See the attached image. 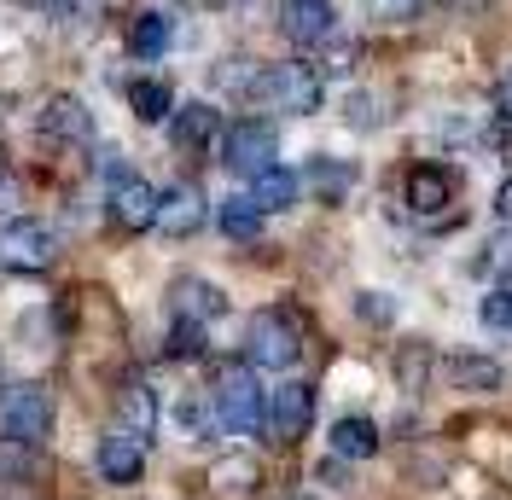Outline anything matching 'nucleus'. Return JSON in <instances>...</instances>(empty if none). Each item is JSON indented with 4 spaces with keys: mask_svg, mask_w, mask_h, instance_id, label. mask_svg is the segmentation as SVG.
<instances>
[{
    "mask_svg": "<svg viewBox=\"0 0 512 500\" xmlns=\"http://www.w3.org/2000/svg\"><path fill=\"white\" fill-rule=\"evenodd\" d=\"M169 355H181V361L204 355V326H198V320H175V326H169Z\"/></svg>",
    "mask_w": 512,
    "mask_h": 500,
    "instance_id": "30",
    "label": "nucleus"
},
{
    "mask_svg": "<svg viewBox=\"0 0 512 500\" xmlns=\"http://www.w3.org/2000/svg\"><path fill=\"white\" fill-rule=\"evenodd\" d=\"M274 157H280V134H274V123H262V117H239V123L222 128V163L233 169V175H262Z\"/></svg>",
    "mask_w": 512,
    "mask_h": 500,
    "instance_id": "5",
    "label": "nucleus"
},
{
    "mask_svg": "<svg viewBox=\"0 0 512 500\" xmlns=\"http://www.w3.org/2000/svg\"><path fill=\"white\" fill-rule=\"evenodd\" d=\"M128 111H134L140 123H169V111H175V94L163 88L158 76H140V82H128Z\"/></svg>",
    "mask_w": 512,
    "mask_h": 500,
    "instance_id": "23",
    "label": "nucleus"
},
{
    "mask_svg": "<svg viewBox=\"0 0 512 500\" xmlns=\"http://www.w3.org/2000/svg\"><path fill=\"white\" fill-rule=\"evenodd\" d=\"M216 221H222V233H227V239H239V245H251L256 233H262V210H256V198H251V192H233V198H222Z\"/></svg>",
    "mask_w": 512,
    "mask_h": 500,
    "instance_id": "22",
    "label": "nucleus"
},
{
    "mask_svg": "<svg viewBox=\"0 0 512 500\" xmlns=\"http://www.w3.org/2000/svg\"><path fill=\"white\" fill-rule=\"evenodd\" d=\"M472 274H483V280H512V221L501 227V233H489L483 239V250L472 256Z\"/></svg>",
    "mask_w": 512,
    "mask_h": 500,
    "instance_id": "24",
    "label": "nucleus"
},
{
    "mask_svg": "<svg viewBox=\"0 0 512 500\" xmlns=\"http://www.w3.org/2000/svg\"><path fill=\"white\" fill-rule=\"evenodd\" d=\"M204 221H210V204H204V192L192 187V181L158 192V221H152L158 233H169V239H192Z\"/></svg>",
    "mask_w": 512,
    "mask_h": 500,
    "instance_id": "10",
    "label": "nucleus"
},
{
    "mask_svg": "<svg viewBox=\"0 0 512 500\" xmlns=\"http://www.w3.org/2000/svg\"><path fill=\"white\" fill-rule=\"evenodd\" d=\"M396 378H402V390H425V378H431V349L425 344H402V355H396Z\"/></svg>",
    "mask_w": 512,
    "mask_h": 500,
    "instance_id": "28",
    "label": "nucleus"
},
{
    "mask_svg": "<svg viewBox=\"0 0 512 500\" xmlns=\"http://www.w3.org/2000/svg\"><path fill=\"white\" fill-rule=\"evenodd\" d=\"M245 361L268 373H291L303 361V320L291 309H262L245 326Z\"/></svg>",
    "mask_w": 512,
    "mask_h": 500,
    "instance_id": "3",
    "label": "nucleus"
},
{
    "mask_svg": "<svg viewBox=\"0 0 512 500\" xmlns=\"http://www.w3.org/2000/svg\"><path fill=\"white\" fill-rule=\"evenodd\" d=\"M169 140L181 146V152H210V146H222V111H210V105H175L169 111Z\"/></svg>",
    "mask_w": 512,
    "mask_h": 500,
    "instance_id": "13",
    "label": "nucleus"
},
{
    "mask_svg": "<svg viewBox=\"0 0 512 500\" xmlns=\"http://www.w3.org/2000/svg\"><path fill=\"white\" fill-rule=\"evenodd\" d=\"M309 425H315V384L286 378V384H274L262 396V431H268V442L291 448V442L309 437Z\"/></svg>",
    "mask_w": 512,
    "mask_h": 500,
    "instance_id": "4",
    "label": "nucleus"
},
{
    "mask_svg": "<svg viewBox=\"0 0 512 500\" xmlns=\"http://www.w3.org/2000/svg\"><path fill=\"white\" fill-rule=\"evenodd\" d=\"M262 384H256V367L245 361H233V367H222L216 373V384H210V407H216V431H227V437H251V431H262Z\"/></svg>",
    "mask_w": 512,
    "mask_h": 500,
    "instance_id": "1",
    "label": "nucleus"
},
{
    "mask_svg": "<svg viewBox=\"0 0 512 500\" xmlns=\"http://www.w3.org/2000/svg\"><path fill=\"white\" fill-rule=\"evenodd\" d=\"M18 6H24V12H59L64 0H18Z\"/></svg>",
    "mask_w": 512,
    "mask_h": 500,
    "instance_id": "36",
    "label": "nucleus"
},
{
    "mask_svg": "<svg viewBox=\"0 0 512 500\" xmlns=\"http://www.w3.org/2000/svg\"><path fill=\"white\" fill-rule=\"evenodd\" d=\"M105 210L123 233H146L158 221V187L134 169H111V192H105Z\"/></svg>",
    "mask_w": 512,
    "mask_h": 500,
    "instance_id": "8",
    "label": "nucleus"
},
{
    "mask_svg": "<svg viewBox=\"0 0 512 500\" xmlns=\"http://www.w3.org/2000/svg\"><path fill=\"white\" fill-rule=\"evenodd\" d=\"M478 320L489 326V332H501V338H512V285H489V291H483Z\"/></svg>",
    "mask_w": 512,
    "mask_h": 500,
    "instance_id": "27",
    "label": "nucleus"
},
{
    "mask_svg": "<svg viewBox=\"0 0 512 500\" xmlns=\"http://www.w3.org/2000/svg\"><path fill=\"white\" fill-rule=\"evenodd\" d=\"M303 187L315 192L320 204H344L355 192V163H344V157H315L303 169Z\"/></svg>",
    "mask_w": 512,
    "mask_h": 500,
    "instance_id": "19",
    "label": "nucleus"
},
{
    "mask_svg": "<svg viewBox=\"0 0 512 500\" xmlns=\"http://www.w3.org/2000/svg\"><path fill=\"white\" fill-rule=\"evenodd\" d=\"M111 407H117V431L152 442V431H158V396H152V384H146V378H123Z\"/></svg>",
    "mask_w": 512,
    "mask_h": 500,
    "instance_id": "15",
    "label": "nucleus"
},
{
    "mask_svg": "<svg viewBox=\"0 0 512 500\" xmlns=\"http://www.w3.org/2000/svg\"><path fill=\"white\" fill-rule=\"evenodd\" d=\"M454 175H448L443 163H419V169H408V187H402V198H408V210L414 216H443L448 204H454Z\"/></svg>",
    "mask_w": 512,
    "mask_h": 500,
    "instance_id": "14",
    "label": "nucleus"
},
{
    "mask_svg": "<svg viewBox=\"0 0 512 500\" xmlns=\"http://www.w3.org/2000/svg\"><path fill=\"white\" fill-rule=\"evenodd\" d=\"M53 233L41 227L35 216H12L0 227V268H12V274H41V268H53Z\"/></svg>",
    "mask_w": 512,
    "mask_h": 500,
    "instance_id": "7",
    "label": "nucleus"
},
{
    "mask_svg": "<svg viewBox=\"0 0 512 500\" xmlns=\"http://www.w3.org/2000/svg\"><path fill=\"white\" fill-rule=\"evenodd\" d=\"M35 123H41L47 140H59V146H88V140H94V111H88L76 94H53L47 105H41Z\"/></svg>",
    "mask_w": 512,
    "mask_h": 500,
    "instance_id": "12",
    "label": "nucleus"
},
{
    "mask_svg": "<svg viewBox=\"0 0 512 500\" xmlns=\"http://www.w3.org/2000/svg\"><path fill=\"white\" fill-rule=\"evenodd\" d=\"M163 47H169V18H163V12H140V18L128 24V53H134V59H158Z\"/></svg>",
    "mask_w": 512,
    "mask_h": 500,
    "instance_id": "25",
    "label": "nucleus"
},
{
    "mask_svg": "<svg viewBox=\"0 0 512 500\" xmlns=\"http://www.w3.org/2000/svg\"><path fill=\"white\" fill-rule=\"evenodd\" d=\"M169 309H175V320H198V326H210L216 314H227V297H222V285L187 274V280H175V291H169Z\"/></svg>",
    "mask_w": 512,
    "mask_h": 500,
    "instance_id": "16",
    "label": "nucleus"
},
{
    "mask_svg": "<svg viewBox=\"0 0 512 500\" xmlns=\"http://www.w3.org/2000/svg\"><path fill=\"white\" fill-rule=\"evenodd\" d=\"M344 123H350V128H379L384 123L379 99H373V94H350V99H344Z\"/></svg>",
    "mask_w": 512,
    "mask_h": 500,
    "instance_id": "33",
    "label": "nucleus"
},
{
    "mask_svg": "<svg viewBox=\"0 0 512 500\" xmlns=\"http://www.w3.org/2000/svg\"><path fill=\"white\" fill-rule=\"evenodd\" d=\"M175 425H181L187 442L210 437V431H216V407H210V396H204V402H198V396H181V402H175Z\"/></svg>",
    "mask_w": 512,
    "mask_h": 500,
    "instance_id": "26",
    "label": "nucleus"
},
{
    "mask_svg": "<svg viewBox=\"0 0 512 500\" xmlns=\"http://www.w3.org/2000/svg\"><path fill=\"white\" fill-rule=\"evenodd\" d=\"M30 460H35V448H30V442L0 437V483H18V477L30 471Z\"/></svg>",
    "mask_w": 512,
    "mask_h": 500,
    "instance_id": "29",
    "label": "nucleus"
},
{
    "mask_svg": "<svg viewBox=\"0 0 512 500\" xmlns=\"http://www.w3.org/2000/svg\"><path fill=\"white\" fill-rule=\"evenodd\" d=\"M256 105H268V111H286V117H315L320 99H326V76L309 70V64H268V70H256V88H251Z\"/></svg>",
    "mask_w": 512,
    "mask_h": 500,
    "instance_id": "2",
    "label": "nucleus"
},
{
    "mask_svg": "<svg viewBox=\"0 0 512 500\" xmlns=\"http://www.w3.org/2000/svg\"><path fill=\"white\" fill-rule=\"evenodd\" d=\"M443 6H454V0H443Z\"/></svg>",
    "mask_w": 512,
    "mask_h": 500,
    "instance_id": "39",
    "label": "nucleus"
},
{
    "mask_svg": "<svg viewBox=\"0 0 512 500\" xmlns=\"http://www.w3.org/2000/svg\"><path fill=\"white\" fill-rule=\"evenodd\" d=\"M495 216H501V221H512V175L501 181V192H495Z\"/></svg>",
    "mask_w": 512,
    "mask_h": 500,
    "instance_id": "35",
    "label": "nucleus"
},
{
    "mask_svg": "<svg viewBox=\"0 0 512 500\" xmlns=\"http://www.w3.org/2000/svg\"><path fill=\"white\" fill-rule=\"evenodd\" d=\"M192 6H233V0H192Z\"/></svg>",
    "mask_w": 512,
    "mask_h": 500,
    "instance_id": "38",
    "label": "nucleus"
},
{
    "mask_svg": "<svg viewBox=\"0 0 512 500\" xmlns=\"http://www.w3.org/2000/svg\"><path fill=\"white\" fill-rule=\"evenodd\" d=\"M332 460H373L379 454V425L373 419H361V413H344V419H332Z\"/></svg>",
    "mask_w": 512,
    "mask_h": 500,
    "instance_id": "18",
    "label": "nucleus"
},
{
    "mask_svg": "<svg viewBox=\"0 0 512 500\" xmlns=\"http://www.w3.org/2000/svg\"><path fill=\"white\" fill-rule=\"evenodd\" d=\"M501 117H512V76L501 82Z\"/></svg>",
    "mask_w": 512,
    "mask_h": 500,
    "instance_id": "37",
    "label": "nucleus"
},
{
    "mask_svg": "<svg viewBox=\"0 0 512 500\" xmlns=\"http://www.w3.org/2000/svg\"><path fill=\"white\" fill-rule=\"evenodd\" d=\"M448 378H454V390H472V396H495L507 384L501 361H489V355H454L448 361Z\"/></svg>",
    "mask_w": 512,
    "mask_h": 500,
    "instance_id": "21",
    "label": "nucleus"
},
{
    "mask_svg": "<svg viewBox=\"0 0 512 500\" xmlns=\"http://www.w3.org/2000/svg\"><path fill=\"white\" fill-rule=\"evenodd\" d=\"M53 431V396L47 384H12L0 396V437H18V442H41Z\"/></svg>",
    "mask_w": 512,
    "mask_h": 500,
    "instance_id": "6",
    "label": "nucleus"
},
{
    "mask_svg": "<svg viewBox=\"0 0 512 500\" xmlns=\"http://www.w3.org/2000/svg\"><path fill=\"white\" fill-rule=\"evenodd\" d=\"M355 314H361L367 326H390V320H396V303H390V291H361V297H355Z\"/></svg>",
    "mask_w": 512,
    "mask_h": 500,
    "instance_id": "32",
    "label": "nucleus"
},
{
    "mask_svg": "<svg viewBox=\"0 0 512 500\" xmlns=\"http://www.w3.org/2000/svg\"><path fill=\"white\" fill-rule=\"evenodd\" d=\"M297 192H303V175H291L286 163H268L262 175H251V198L262 216H274V210H291L297 204Z\"/></svg>",
    "mask_w": 512,
    "mask_h": 500,
    "instance_id": "20",
    "label": "nucleus"
},
{
    "mask_svg": "<svg viewBox=\"0 0 512 500\" xmlns=\"http://www.w3.org/2000/svg\"><path fill=\"white\" fill-rule=\"evenodd\" d=\"M414 6H419V0H379V12H384V18H396V24H408V18H414Z\"/></svg>",
    "mask_w": 512,
    "mask_h": 500,
    "instance_id": "34",
    "label": "nucleus"
},
{
    "mask_svg": "<svg viewBox=\"0 0 512 500\" xmlns=\"http://www.w3.org/2000/svg\"><path fill=\"white\" fill-rule=\"evenodd\" d=\"M256 483H262V466H256L251 454H222L210 466V495L216 500H251Z\"/></svg>",
    "mask_w": 512,
    "mask_h": 500,
    "instance_id": "17",
    "label": "nucleus"
},
{
    "mask_svg": "<svg viewBox=\"0 0 512 500\" xmlns=\"http://www.w3.org/2000/svg\"><path fill=\"white\" fill-rule=\"evenodd\" d=\"M355 59H361V47L344 41V35H332V41H326V64H320V76H350Z\"/></svg>",
    "mask_w": 512,
    "mask_h": 500,
    "instance_id": "31",
    "label": "nucleus"
},
{
    "mask_svg": "<svg viewBox=\"0 0 512 500\" xmlns=\"http://www.w3.org/2000/svg\"><path fill=\"white\" fill-rule=\"evenodd\" d=\"M280 35L291 47H326L338 35V6L332 0H280Z\"/></svg>",
    "mask_w": 512,
    "mask_h": 500,
    "instance_id": "9",
    "label": "nucleus"
},
{
    "mask_svg": "<svg viewBox=\"0 0 512 500\" xmlns=\"http://www.w3.org/2000/svg\"><path fill=\"white\" fill-rule=\"evenodd\" d=\"M94 466L105 483H117V489H128V483H140V471H146V442L140 437H128V431H105L99 437V454H94Z\"/></svg>",
    "mask_w": 512,
    "mask_h": 500,
    "instance_id": "11",
    "label": "nucleus"
}]
</instances>
